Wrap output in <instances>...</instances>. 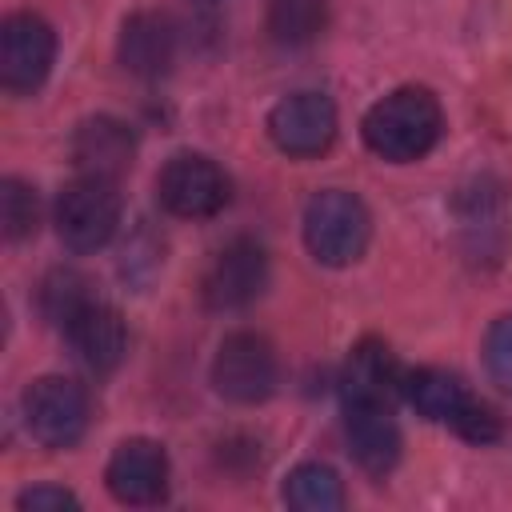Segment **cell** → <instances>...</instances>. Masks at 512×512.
<instances>
[{
  "label": "cell",
  "instance_id": "cell-11",
  "mask_svg": "<svg viewBox=\"0 0 512 512\" xmlns=\"http://www.w3.org/2000/svg\"><path fill=\"white\" fill-rule=\"evenodd\" d=\"M104 480L120 504H160L168 496V456L156 440H124L112 452Z\"/></svg>",
  "mask_w": 512,
  "mask_h": 512
},
{
  "label": "cell",
  "instance_id": "cell-20",
  "mask_svg": "<svg viewBox=\"0 0 512 512\" xmlns=\"http://www.w3.org/2000/svg\"><path fill=\"white\" fill-rule=\"evenodd\" d=\"M0 224L8 240H28L40 224V196L20 176H8L0 184Z\"/></svg>",
  "mask_w": 512,
  "mask_h": 512
},
{
  "label": "cell",
  "instance_id": "cell-15",
  "mask_svg": "<svg viewBox=\"0 0 512 512\" xmlns=\"http://www.w3.org/2000/svg\"><path fill=\"white\" fill-rule=\"evenodd\" d=\"M344 440L352 460L372 476H384L404 448L392 404H344Z\"/></svg>",
  "mask_w": 512,
  "mask_h": 512
},
{
  "label": "cell",
  "instance_id": "cell-2",
  "mask_svg": "<svg viewBox=\"0 0 512 512\" xmlns=\"http://www.w3.org/2000/svg\"><path fill=\"white\" fill-rule=\"evenodd\" d=\"M404 400L436 420V424H448L456 436L472 440V444H488L500 436V416L492 404L476 400L460 376L444 372V368H416V372H404Z\"/></svg>",
  "mask_w": 512,
  "mask_h": 512
},
{
  "label": "cell",
  "instance_id": "cell-8",
  "mask_svg": "<svg viewBox=\"0 0 512 512\" xmlns=\"http://www.w3.org/2000/svg\"><path fill=\"white\" fill-rule=\"evenodd\" d=\"M156 196H160V204H164L172 216L204 220V216H216V212L228 204V176H224L208 156L180 152V156H172V160L160 168V176H156Z\"/></svg>",
  "mask_w": 512,
  "mask_h": 512
},
{
  "label": "cell",
  "instance_id": "cell-5",
  "mask_svg": "<svg viewBox=\"0 0 512 512\" xmlns=\"http://www.w3.org/2000/svg\"><path fill=\"white\" fill-rule=\"evenodd\" d=\"M56 60V32L36 12H12L0 28V84L16 96L36 92Z\"/></svg>",
  "mask_w": 512,
  "mask_h": 512
},
{
  "label": "cell",
  "instance_id": "cell-12",
  "mask_svg": "<svg viewBox=\"0 0 512 512\" xmlns=\"http://www.w3.org/2000/svg\"><path fill=\"white\" fill-rule=\"evenodd\" d=\"M136 160V136L124 120L116 116H88L72 132V164L80 176L96 180H120Z\"/></svg>",
  "mask_w": 512,
  "mask_h": 512
},
{
  "label": "cell",
  "instance_id": "cell-19",
  "mask_svg": "<svg viewBox=\"0 0 512 512\" xmlns=\"http://www.w3.org/2000/svg\"><path fill=\"white\" fill-rule=\"evenodd\" d=\"M88 300H96V296H92L88 280H84L76 268H56V272H48V280H44V288H40V308H44V316H48L56 328H64Z\"/></svg>",
  "mask_w": 512,
  "mask_h": 512
},
{
  "label": "cell",
  "instance_id": "cell-7",
  "mask_svg": "<svg viewBox=\"0 0 512 512\" xmlns=\"http://www.w3.org/2000/svg\"><path fill=\"white\" fill-rule=\"evenodd\" d=\"M24 424L44 448H72L88 432V392L68 376H44L24 392Z\"/></svg>",
  "mask_w": 512,
  "mask_h": 512
},
{
  "label": "cell",
  "instance_id": "cell-14",
  "mask_svg": "<svg viewBox=\"0 0 512 512\" xmlns=\"http://www.w3.org/2000/svg\"><path fill=\"white\" fill-rule=\"evenodd\" d=\"M340 396L344 404H392L396 396H404V368L384 340H360L348 352L340 372Z\"/></svg>",
  "mask_w": 512,
  "mask_h": 512
},
{
  "label": "cell",
  "instance_id": "cell-10",
  "mask_svg": "<svg viewBox=\"0 0 512 512\" xmlns=\"http://www.w3.org/2000/svg\"><path fill=\"white\" fill-rule=\"evenodd\" d=\"M268 136L288 156H320L336 140V104L320 92H292L268 112Z\"/></svg>",
  "mask_w": 512,
  "mask_h": 512
},
{
  "label": "cell",
  "instance_id": "cell-1",
  "mask_svg": "<svg viewBox=\"0 0 512 512\" xmlns=\"http://www.w3.org/2000/svg\"><path fill=\"white\" fill-rule=\"evenodd\" d=\"M440 132H444V116L428 88H396L384 100H376L364 116L368 148L392 164L428 156L436 148Z\"/></svg>",
  "mask_w": 512,
  "mask_h": 512
},
{
  "label": "cell",
  "instance_id": "cell-9",
  "mask_svg": "<svg viewBox=\"0 0 512 512\" xmlns=\"http://www.w3.org/2000/svg\"><path fill=\"white\" fill-rule=\"evenodd\" d=\"M264 288H268V256L248 236H236L232 244H224L212 256V264H208V272L200 280L204 304L216 308V312H240Z\"/></svg>",
  "mask_w": 512,
  "mask_h": 512
},
{
  "label": "cell",
  "instance_id": "cell-17",
  "mask_svg": "<svg viewBox=\"0 0 512 512\" xmlns=\"http://www.w3.org/2000/svg\"><path fill=\"white\" fill-rule=\"evenodd\" d=\"M328 24V0H272L268 4V32L284 48L312 44Z\"/></svg>",
  "mask_w": 512,
  "mask_h": 512
},
{
  "label": "cell",
  "instance_id": "cell-13",
  "mask_svg": "<svg viewBox=\"0 0 512 512\" xmlns=\"http://www.w3.org/2000/svg\"><path fill=\"white\" fill-rule=\"evenodd\" d=\"M64 336H68L76 360H80L88 372H96V376L112 372V368L124 360V352H128L124 316H120L112 304H104V300H88V304L64 324Z\"/></svg>",
  "mask_w": 512,
  "mask_h": 512
},
{
  "label": "cell",
  "instance_id": "cell-22",
  "mask_svg": "<svg viewBox=\"0 0 512 512\" xmlns=\"http://www.w3.org/2000/svg\"><path fill=\"white\" fill-rule=\"evenodd\" d=\"M20 508H24V512H44V508L64 512V508H80V500H76L68 488H56V484H36V488L20 492Z\"/></svg>",
  "mask_w": 512,
  "mask_h": 512
},
{
  "label": "cell",
  "instance_id": "cell-3",
  "mask_svg": "<svg viewBox=\"0 0 512 512\" xmlns=\"http://www.w3.org/2000/svg\"><path fill=\"white\" fill-rule=\"evenodd\" d=\"M368 236H372V216L360 196H352L344 188H324L308 200L304 244L320 264L344 268V264L360 260L368 248Z\"/></svg>",
  "mask_w": 512,
  "mask_h": 512
},
{
  "label": "cell",
  "instance_id": "cell-18",
  "mask_svg": "<svg viewBox=\"0 0 512 512\" xmlns=\"http://www.w3.org/2000/svg\"><path fill=\"white\" fill-rule=\"evenodd\" d=\"M284 500L300 512H332L344 508V484L328 464H296L284 480Z\"/></svg>",
  "mask_w": 512,
  "mask_h": 512
},
{
  "label": "cell",
  "instance_id": "cell-21",
  "mask_svg": "<svg viewBox=\"0 0 512 512\" xmlns=\"http://www.w3.org/2000/svg\"><path fill=\"white\" fill-rule=\"evenodd\" d=\"M484 364H488V376L504 392H512V312L500 316L488 328V336H484Z\"/></svg>",
  "mask_w": 512,
  "mask_h": 512
},
{
  "label": "cell",
  "instance_id": "cell-6",
  "mask_svg": "<svg viewBox=\"0 0 512 512\" xmlns=\"http://www.w3.org/2000/svg\"><path fill=\"white\" fill-rule=\"evenodd\" d=\"M276 352L256 332H232L224 336L216 360H212V384L232 404H260L276 388Z\"/></svg>",
  "mask_w": 512,
  "mask_h": 512
},
{
  "label": "cell",
  "instance_id": "cell-4",
  "mask_svg": "<svg viewBox=\"0 0 512 512\" xmlns=\"http://www.w3.org/2000/svg\"><path fill=\"white\" fill-rule=\"evenodd\" d=\"M120 224V192L112 180L76 176L56 196V232L72 252H96Z\"/></svg>",
  "mask_w": 512,
  "mask_h": 512
},
{
  "label": "cell",
  "instance_id": "cell-16",
  "mask_svg": "<svg viewBox=\"0 0 512 512\" xmlns=\"http://www.w3.org/2000/svg\"><path fill=\"white\" fill-rule=\"evenodd\" d=\"M116 52H120V64L132 76L156 80L176 60V24L164 12H136V16L124 20Z\"/></svg>",
  "mask_w": 512,
  "mask_h": 512
}]
</instances>
